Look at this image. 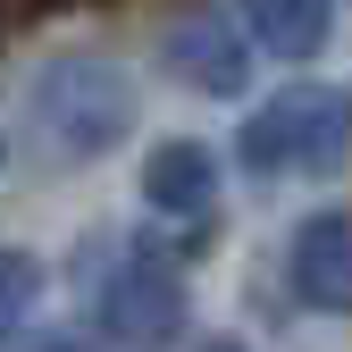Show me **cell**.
Segmentation results:
<instances>
[{
	"label": "cell",
	"instance_id": "obj_1",
	"mask_svg": "<svg viewBox=\"0 0 352 352\" xmlns=\"http://www.w3.org/2000/svg\"><path fill=\"white\" fill-rule=\"evenodd\" d=\"M135 76H126L118 59L101 51H76V59H51L34 76V126L42 143H51V160L84 168V160H109L126 135H135Z\"/></svg>",
	"mask_w": 352,
	"mask_h": 352
},
{
	"label": "cell",
	"instance_id": "obj_2",
	"mask_svg": "<svg viewBox=\"0 0 352 352\" xmlns=\"http://www.w3.org/2000/svg\"><path fill=\"white\" fill-rule=\"evenodd\" d=\"M235 160L260 176H302V168H336L344 160V93L336 84H294V93L260 101L235 135Z\"/></svg>",
	"mask_w": 352,
	"mask_h": 352
},
{
	"label": "cell",
	"instance_id": "obj_3",
	"mask_svg": "<svg viewBox=\"0 0 352 352\" xmlns=\"http://www.w3.org/2000/svg\"><path fill=\"white\" fill-rule=\"evenodd\" d=\"M160 67L176 84H193V93H210V101H235L252 84V42L227 25V9L185 0V9L160 17Z\"/></svg>",
	"mask_w": 352,
	"mask_h": 352
},
{
	"label": "cell",
	"instance_id": "obj_4",
	"mask_svg": "<svg viewBox=\"0 0 352 352\" xmlns=\"http://www.w3.org/2000/svg\"><path fill=\"white\" fill-rule=\"evenodd\" d=\"M185 277L176 269H160V260H126V269L101 285V336L118 344V352H168L176 336H185Z\"/></svg>",
	"mask_w": 352,
	"mask_h": 352
},
{
	"label": "cell",
	"instance_id": "obj_5",
	"mask_svg": "<svg viewBox=\"0 0 352 352\" xmlns=\"http://www.w3.org/2000/svg\"><path fill=\"white\" fill-rule=\"evenodd\" d=\"M285 285H294L302 311H319V319H344L352 311V227H344V210H311L294 227Z\"/></svg>",
	"mask_w": 352,
	"mask_h": 352
},
{
	"label": "cell",
	"instance_id": "obj_6",
	"mask_svg": "<svg viewBox=\"0 0 352 352\" xmlns=\"http://www.w3.org/2000/svg\"><path fill=\"white\" fill-rule=\"evenodd\" d=\"M143 201H151L160 218H201V210L218 201V160H210L201 143H160V151L143 160Z\"/></svg>",
	"mask_w": 352,
	"mask_h": 352
},
{
	"label": "cell",
	"instance_id": "obj_7",
	"mask_svg": "<svg viewBox=\"0 0 352 352\" xmlns=\"http://www.w3.org/2000/svg\"><path fill=\"white\" fill-rule=\"evenodd\" d=\"M243 25H252L260 51L311 59V51H327V34H336V0H243Z\"/></svg>",
	"mask_w": 352,
	"mask_h": 352
},
{
	"label": "cell",
	"instance_id": "obj_8",
	"mask_svg": "<svg viewBox=\"0 0 352 352\" xmlns=\"http://www.w3.org/2000/svg\"><path fill=\"white\" fill-rule=\"evenodd\" d=\"M34 302H42V260L34 252H0V344L25 327Z\"/></svg>",
	"mask_w": 352,
	"mask_h": 352
},
{
	"label": "cell",
	"instance_id": "obj_9",
	"mask_svg": "<svg viewBox=\"0 0 352 352\" xmlns=\"http://www.w3.org/2000/svg\"><path fill=\"white\" fill-rule=\"evenodd\" d=\"M25 352H84V344H76V336H34Z\"/></svg>",
	"mask_w": 352,
	"mask_h": 352
},
{
	"label": "cell",
	"instance_id": "obj_10",
	"mask_svg": "<svg viewBox=\"0 0 352 352\" xmlns=\"http://www.w3.org/2000/svg\"><path fill=\"white\" fill-rule=\"evenodd\" d=\"M201 352H252V344H235V336H210V344H201Z\"/></svg>",
	"mask_w": 352,
	"mask_h": 352
},
{
	"label": "cell",
	"instance_id": "obj_11",
	"mask_svg": "<svg viewBox=\"0 0 352 352\" xmlns=\"http://www.w3.org/2000/svg\"><path fill=\"white\" fill-rule=\"evenodd\" d=\"M0 160H9V143H0Z\"/></svg>",
	"mask_w": 352,
	"mask_h": 352
}]
</instances>
